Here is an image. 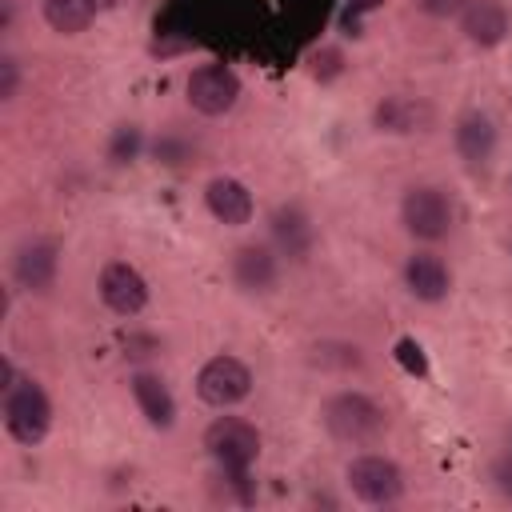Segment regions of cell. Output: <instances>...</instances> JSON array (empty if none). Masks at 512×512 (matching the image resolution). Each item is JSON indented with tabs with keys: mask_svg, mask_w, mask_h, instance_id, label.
<instances>
[{
	"mask_svg": "<svg viewBox=\"0 0 512 512\" xmlns=\"http://www.w3.org/2000/svg\"><path fill=\"white\" fill-rule=\"evenodd\" d=\"M372 124L388 136H416V132H428L436 124V108L424 96L392 92L372 108Z\"/></svg>",
	"mask_w": 512,
	"mask_h": 512,
	"instance_id": "ba28073f",
	"label": "cell"
},
{
	"mask_svg": "<svg viewBox=\"0 0 512 512\" xmlns=\"http://www.w3.org/2000/svg\"><path fill=\"white\" fill-rule=\"evenodd\" d=\"M396 360H400L408 372H416V376H424V372H428L424 352H420V344H416V340H400V344H396Z\"/></svg>",
	"mask_w": 512,
	"mask_h": 512,
	"instance_id": "d6986e66",
	"label": "cell"
},
{
	"mask_svg": "<svg viewBox=\"0 0 512 512\" xmlns=\"http://www.w3.org/2000/svg\"><path fill=\"white\" fill-rule=\"evenodd\" d=\"M428 16H460V8L468 4V0H416Z\"/></svg>",
	"mask_w": 512,
	"mask_h": 512,
	"instance_id": "44dd1931",
	"label": "cell"
},
{
	"mask_svg": "<svg viewBox=\"0 0 512 512\" xmlns=\"http://www.w3.org/2000/svg\"><path fill=\"white\" fill-rule=\"evenodd\" d=\"M16 84H20V68L12 56L0 60V100H12L16 96Z\"/></svg>",
	"mask_w": 512,
	"mask_h": 512,
	"instance_id": "ffe728a7",
	"label": "cell"
},
{
	"mask_svg": "<svg viewBox=\"0 0 512 512\" xmlns=\"http://www.w3.org/2000/svg\"><path fill=\"white\" fill-rule=\"evenodd\" d=\"M324 428H328V436H336L344 444H372L388 428V416L364 392H336L324 404Z\"/></svg>",
	"mask_w": 512,
	"mask_h": 512,
	"instance_id": "6da1fadb",
	"label": "cell"
},
{
	"mask_svg": "<svg viewBox=\"0 0 512 512\" xmlns=\"http://www.w3.org/2000/svg\"><path fill=\"white\" fill-rule=\"evenodd\" d=\"M92 4H96L100 12H116V8H124L128 0H92Z\"/></svg>",
	"mask_w": 512,
	"mask_h": 512,
	"instance_id": "603a6c76",
	"label": "cell"
},
{
	"mask_svg": "<svg viewBox=\"0 0 512 512\" xmlns=\"http://www.w3.org/2000/svg\"><path fill=\"white\" fill-rule=\"evenodd\" d=\"M452 140H456V152L468 164H484L496 152V124H492L488 112H464L452 128Z\"/></svg>",
	"mask_w": 512,
	"mask_h": 512,
	"instance_id": "9a60e30c",
	"label": "cell"
},
{
	"mask_svg": "<svg viewBox=\"0 0 512 512\" xmlns=\"http://www.w3.org/2000/svg\"><path fill=\"white\" fill-rule=\"evenodd\" d=\"M404 284H408V292L416 300L440 304L448 296V288H452V272L436 252H412L404 260Z\"/></svg>",
	"mask_w": 512,
	"mask_h": 512,
	"instance_id": "8fae6325",
	"label": "cell"
},
{
	"mask_svg": "<svg viewBox=\"0 0 512 512\" xmlns=\"http://www.w3.org/2000/svg\"><path fill=\"white\" fill-rule=\"evenodd\" d=\"M344 476H348L352 496L364 504H396L404 496V476L388 456H376V452L356 456Z\"/></svg>",
	"mask_w": 512,
	"mask_h": 512,
	"instance_id": "8992f818",
	"label": "cell"
},
{
	"mask_svg": "<svg viewBox=\"0 0 512 512\" xmlns=\"http://www.w3.org/2000/svg\"><path fill=\"white\" fill-rule=\"evenodd\" d=\"M508 184H512V176H508Z\"/></svg>",
	"mask_w": 512,
	"mask_h": 512,
	"instance_id": "cb8c5ba5",
	"label": "cell"
},
{
	"mask_svg": "<svg viewBox=\"0 0 512 512\" xmlns=\"http://www.w3.org/2000/svg\"><path fill=\"white\" fill-rule=\"evenodd\" d=\"M460 32L476 48H496L512 32V16H508L504 0H468L460 8Z\"/></svg>",
	"mask_w": 512,
	"mask_h": 512,
	"instance_id": "30bf717a",
	"label": "cell"
},
{
	"mask_svg": "<svg viewBox=\"0 0 512 512\" xmlns=\"http://www.w3.org/2000/svg\"><path fill=\"white\" fill-rule=\"evenodd\" d=\"M204 204H208V212H212L220 224H228V228H240V224L252 220V192H248L236 176H216V180H208Z\"/></svg>",
	"mask_w": 512,
	"mask_h": 512,
	"instance_id": "4fadbf2b",
	"label": "cell"
},
{
	"mask_svg": "<svg viewBox=\"0 0 512 512\" xmlns=\"http://www.w3.org/2000/svg\"><path fill=\"white\" fill-rule=\"evenodd\" d=\"M240 100V76L228 64H200L188 76V104L200 116H224Z\"/></svg>",
	"mask_w": 512,
	"mask_h": 512,
	"instance_id": "52a82bcc",
	"label": "cell"
},
{
	"mask_svg": "<svg viewBox=\"0 0 512 512\" xmlns=\"http://www.w3.org/2000/svg\"><path fill=\"white\" fill-rule=\"evenodd\" d=\"M100 300L116 312V316H136L148 304V280L128 264V260H112L100 272Z\"/></svg>",
	"mask_w": 512,
	"mask_h": 512,
	"instance_id": "9c48e42d",
	"label": "cell"
},
{
	"mask_svg": "<svg viewBox=\"0 0 512 512\" xmlns=\"http://www.w3.org/2000/svg\"><path fill=\"white\" fill-rule=\"evenodd\" d=\"M204 448L220 468H252L260 456V432L240 416H216L204 428Z\"/></svg>",
	"mask_w": 512,
	"mask_h": 512,
	"instance_id": "3957f363",
	"label": "cell"
},
{
	"mask_svg": "<svg viewBox=\"0 0 512 512\" xmlns=\"http://www.w3.org/2000/svg\"><path fill=\"white\" fill-rule=\"evenodd\" d=\"M400 220L416 240H440L452 228V200L436 184H416L400 200Z\"/></svg>",
	"mask_w": 512,
	"mask_h": 512,
	"instance_id": "277c9868",
	"label": "cell"
},
{
	"mask_svg": "<svg viewBox=\"0 0 512 512\" xmlns=\"http://www.w3.org/2000/svg\"><path fill=\"white\" fill-rule=\"evenodd\" d=\"M232 280L244 292H268L276 284V256L264 244H244L232 256Z\"/></svg>",
	"mask_w": 512,
	"mask_h": 512,
	"instance_id": "e0dca14e",
	"label": "cell"
},
{
	"mask_svg": "<svg viewBox=\"0 0 512 512\" xmlns=\"http://www.w3.org/2000/svg\"><path fill=\"white\" fill-rule=\"evenodd\" d=\"M56 268H60V252L52 240H32L16 252L12 260V276L20 288H32V292H48L52 280H56Z\"/></svg>",
	"mask_w": 512,
	"mask_h": 512,
	"instance_id": "7c38bea8",
	"label": "cell"
},
{
	"mask_svg": "<svg viewBox=\"0 0 512 512\" xmlns=\"http://www.w3.org/2000/svg\"><path fill=\"white\" fill-rule=\"evenodd\" d=\"M252 392V372L244 360L236 356H212L200 372H196V396L208 408H232Z\"/></svg>",
	"mask_w": 512,
	"mask_h": 512,
	"instance_id": "5b68a950",
	"label": "cell"
},
{
	"mask_svg": "<svg viewBox=\"0 0 512 512\" xmlns=\"http://www.w3.org/2000/svg\"><path fill=\"white\" fill-rule=\"evenodd\" d=\"M132 396H136V408L144 412V420L152 428H172L176 424V400H172L168 384L156 372H136L132 376Z\"/></svg>",
	"mask_w": 512,
	"mask_h": 512,
	"instance_id": "2e32d148",
	"label": "cell"
},
{
	"mask_svg": "<svg viewBox=\"0 0 512 512\" xmlns=\"http://www.w3.org/2000/svg\"><path fill=\"white\" fill-rule=\"evenodd\" d=\"M272 240H276V248H280L284 256L304 260V256L312 252V244H316V224H312V216H308L304 208L284 204V208H276V216H272Z\"/></svg>",
	"mask_w": 512,
	"mask_h": 512,
	"instance_id": "5bb4252c",
	"label": "cell"
},
{
	"mask_svg": "<svg viewBox=\"0 0 512 512\" xmlns=\"http://www.w3.org/2000/svg\"><path fill=\"white\" fill-rule=\"evenodd\" d=\"M96 4L92 0H44V20H48V28L52 32H60V36H76V32H84L92 20H96Z\"/></svg>",
	"mask_w": 512,
	"mask_h": 512,
	"instance_id": "ac0fdd59",
	"label": "cell"
},
{
	"mask_svg": "<svg viewBox=\"0 0 512 512\" xmlns=\"http://www.w3.org/2000/svg\"><path fill=\"white\" fill-rule=\"evenodd\" d=\"M492 480H496V488H500V492L512 500V456H500V460H496Z\"/></svg>",
	"mask_w": 512,
	"mask_h": 512,
	"instance_id": "7402d4cb",
	"label": "cell"
},
{
	"mask_svg": "<svg viewBox=\"0 0 512 512\" xmlns=\"http://www.w3.org/2000/svg\"><path fill=\"white\" fill-rule=\"evenodd\" d=\"M4 428L20 444H40L52 428V400L36 380H16L4 392Z\"/></svg>",
	"mask_w": 512,
	"mask_h": 512,
	"instance_id": "7a4b0ae2",
	"label": "cell"
}]
</instances>
